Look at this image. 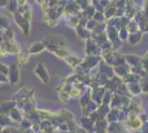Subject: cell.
<instances>
[{
	"label": "cell",
	"mask_w": 148,
	"mask_h": 133,
	"mask_svg": "<svg viewBox=\"0 0 148 133\" xmlns=\"http://www.w3.org/2000/svg\"><path fill=\"white\" fill-rule=\"evenodd\" d=\"M9 82L12 84H17L19 81V70L16 64H12L11 68L9 69V78H8Z\"/></svg>",
	"instance_id": "obj_1"
},
{
	"label": "cell",
	"mask_w": 148,
	"mask_h": 133,
	"mask_svg": "<svg viewBox=\"0 0 148 133\" xmlns=\"http://www.w3.org/2000/svg\"><path fill=\"white\" fill-rule=\"evenodd\" d=\"M36 74L37 76L42 81V82L47 83L49 81V74H48V71L44 69L43 65L42 64H39L37 69H36Z\"/></svg>",
	"instance_id": "obj_2"
},
{
	"label": "cell",
	"mask_w": 148,
	"mask_h": 133,
	"mask_svg": "<svg viewBox=\"0 0 148 133\" xmlns=\"http://www.w3.org/2000/svg\"><path fill=\"white\" fill-rule=\"evenodd\" d=\"M16 107V102L14 101H5L2 102V104L0 105V114L3 115H9V112L11 111V109Z\"/></svg>",
	"instance_id": "obj_3"
},
{
	"label": "cell",
	"mask_w": 148,
	"mask_h": 133,
	"mask_svg": "<svg viewBox=\"0 0 148 133\" xmlns=\"http://www.w3.org/2000/svg\"><path fill=\"white\" fill-rule=\"evenodd\" d=\"M9 118H10V120L11 121H14V122H17V123H20L21 121L23 120V116H22V114L20 112V110L18 108H12L11 109V111L9 112V115H8Z\"/></svg>",
	"instance_id": "obj_4"
},
{
	"label": "cell",
	"mask_w": 148,
	"mask_h": 133,
	"mask_svg": "<svg viewBox=\"0 0 148 133\" xmlns=\"http://www.w3.org/2000/svg\"><path fill=\"white\" fill-rule=\"evenodd\" d=\"M11 124H12V121L10 120L9 116L3 115V114H0V127H2V129L10 127Z\"/></svg>",
	"instance_id": "obj_5"
},
{
	"label": "cell",
	"mask_w": 148,
	"mask_h": 133,
	"mask_svg": "<svg viewBox=\"0 0 148 133\" xmlns=\"http://www.w3.org/2000/svg\"><path fill=\"white\" fill-rule=\"evenodd\" d=\"M19 124H20V129H21L22 131H27V130H30L31 127H32V124H33V123L25 118V119H23Z\"/></svg>",
	"instance_id": "obj_6"
},
{
	"label": "cell",
	"mask_w": 148,
	"mask_h": 133,
	"mask_svg": "<svg viewBox=\"0 0 148 133\" xmlns=\"http://www.w3.org/2000/svg\"><path fill=\"white\" fill-rule=\"evenodd\" d=\"M43 48H44L43 43H34L30 48V52H33V53L34 52H39V51L43 50Z\"/></svg>",
	"instance_id": "obj_7"
},
{
	"label": "cell",
	"mask_w": 148,
	"mask_h": 133,
	"mask_svg": "<svg viewBox=\"0 0 148 133\" xmlns=\"http://www.w3.org/2000/svg\"><path fill=\"white\" fill-rule=\"evenodd\" d=\"M2 132V127H0V133Z\"/></svg>",
	"instance_id": "obj_8"
}]
</instances>
